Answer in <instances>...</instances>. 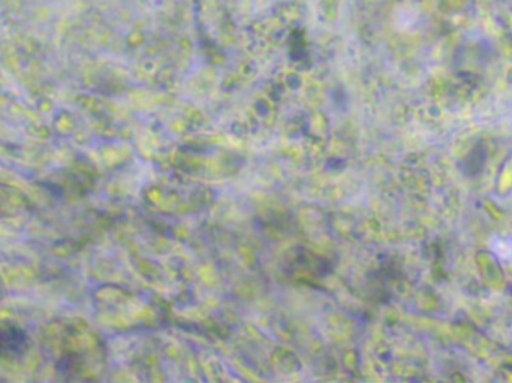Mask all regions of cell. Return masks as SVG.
Segmentation results:
<instances>
[{
  "label": "cell",
  "instance_id": "cell-1",
  "mask_svg": "<svg viewBox=\"0 0 512 383\" xmlns=\"http://www.w3.org/2000/svg\"><path fill=\"white\" fill-rule=\"evenodd\" d=\"M29 349V336L23 328L9 322H0V358L20 360Z\"/></svg>",
  "mask_w": 512,
  "mask_h": 383
}]
</instances>
